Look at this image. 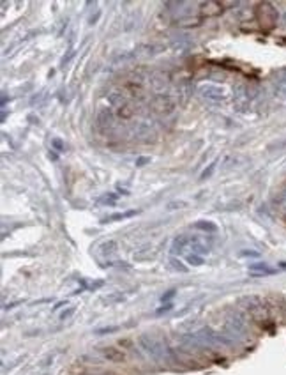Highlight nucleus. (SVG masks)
Returning a JSON list of instances; mask_svg holds the SVG:
<instances>
[{"mask_svg":"<svg viewBox=\"0 0 286 375\" xmlns=\"http://www.w3.org/2000/svg\"><path fill=\"white\" fill-rule=\"evenodd\" d=\"M254 14H256V21H258L260 28L265 32H270L278 25V11L270 2H260L256 5Z\"/></svg>","mask_w":286,"mask_h":375,"instance_id":"nucleus-1","label":"nucleus"},{"mask_svg":"<svg viewBox=\"0 0 286 375\" xmlns=\"http://www.w3.org/2000/svg\"><path fill=\"white\" fill-rule=\"evenodd\" d=\"M226 5H233L231 2H219V0H207L200 5V12H202L203 18H214L219 16L223 11H225Z\"/></svg>","mask_w":286,"mask_h":375,"instance_id":"nucleus-2","label":"nucleus"},{"mask_svg":"<svg viewBox=\"0 0 286 375\" xmlns=\"http://www.w3.org/2000/svg\"><path fill=\"white\" fill-rule=\"evenodd\" d=\"M154 108H156V112H159V113H170V112H173L175 101L168 96H161L154 101Z\"/></svg>","mask_w":286,"mask_h":375,"instance_id":"nucleus-3","label":"nucleus"},{"mask_svg":"<svg viewBox=\"0 0 286 375\" xmlns=\"http://www.w3.org/2000/svg\"><path fill=\"white\" fill-rule=\"evenodd\" d=\"M105 354H106V358L112 359V361H122V359H124V352H120L118 349H115V347L106 349Z\"/></svg>","mask_w":286,"mask_h":375,"instance_id":"nucleus-4","label":"nucleus"},{"mask_svg":"<svg viewBox=\"0 0 286 375\" xmlns=\"http://www.w3.org/2000/svg\"><path fill=\"white\" fill-rule=\"evenodd\" d=\"M118 115H120L122 119H129L131 115H133V108H131V106H120Z\"/></svg>","mask_w":286,"mask_h":375,"instance_id":"nucleus-5","label":"nucleus"},{"mask_svg":"<svg viewBox=\"0 0 286 375\" xmlns=\"http://www.w3.org/2000/svg\"><path fill=\"white\" fill-rule=\"evenodd\" d=\"M145 161H149V159H147V157H141V159H138V165H143V163H145Z\"/></svg>","mask_w":286,"mask_h":375,"instance_id":"nucleus-6","label":"nucleus"},{"mask_svg":"<svg viewBox=\"0 0 286 375\" xmlns=\"http://www.w3.org/2000/svg\"><path fill=\"white\" fill-rule=\"evenodd\" d=\"M285 222H286V218H285Z\"/></svg>","mask_w":286,"mask_h":375,"instance_id":"nucleus-7","label":"nucleus"}]
</instances>
